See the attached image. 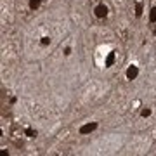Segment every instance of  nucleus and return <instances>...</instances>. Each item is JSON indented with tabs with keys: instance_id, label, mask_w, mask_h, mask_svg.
I'll return each mask as SVG.
<instances>
[{
	"instance_id": "1",
	"label": "nucleus",
	"mask_w": 156,
	"mask_h": 156,
	"mask_svg": "<svg viewBox=\"0 0 156 156\" xmlns=\"http://www.w3.org/2000/svg\"><path fill=\"white\" fill-rule=\"evenodd\" d=\"M97 128V123L96 121H92V123H87V125H83L82 128H80V133H83V135H85V133H90V132H94Z\"/></svg>"
},
{
	"instance_id": "2",
	"label": "nucleus",
	"mask_w": 156,
	"mask_h": 156,
	"mask_svg": "<svg viewBox=\"0 0 156 156\" xmlns=\"http://www.w3.org/2000/svg\"><path fill=\"white\" fill-rule=\"evenodd\" d=\"M94 14H96V17H106V16H108V7H106L104 4H101V5L96 7Z\"/></svg>"
},
{
	"instance_id": "3",
	"label": "nucleus",
	"mask_w": 156,
	"mask_h": 156,
	"mask_svg": "<svg viewBox=\"0 0 156 156\" xmlns=\"http://www.w3.org/2000/svg\"><path fill=\"white\" fill-rule=\"evenodd\" d=\"M137 73H139L137 66H130V68L127 70V78H128V80H133V78L137 76Z\"/></svg>"
},
{
	"instance_id": "4",
	"label": "nucleus",
	"mask_w": 156,
	"mask_h": 156,
	"mask_svg": "<svg viewBox=\"0 0 156 156\" xmlns=\"http://www.w3.org/2000/svg\"><path fill=\"white\" fill-rule=\"evenodd\" d=\"M40 7V0H30V9L31 11H37Z\"/></svg>"
},
{
	"instance_id": "5",
	"label": "nucleus",
	"mask_w": 156,
	"mask_h": 156,
	"mask_svg": "<svg viewBox=\"0 0 156 156\" xmlns=\"http://www.w3.org/2000/svg\"><path fill=\"white\" fill-rule=\"evenodd\" d=\"M115 62V52H111L109 56H108V59H106V66H111Z\"/></svg>"
},
{
	"instance_id": "6",
	"label": "nucleus",
	"mask_w": 156,
	"mask_h": 156,
	"mask_svg": "<svg viewBox=\"0 0 156 156\" xmlns=\"http://www.w3.org/2000/svg\"><path fill=\"white\" fill-rule=\"evenodd\" d=\"M149 21L151 23H156V7L151 9V14H149Z\"/></svg>"
},
{
	"instance_id": "7",
	"label": "nucleus",
	"mask_w": 156,
	"mask_h": 156,
	"mask_svg": "<svg viewBox=\"0 0 156 156\" xmlns=\"http://www.w3.org/2000/svg\"><path fill=\"white\" fill-rule=\"evenodd\" d=\"M25 133H26L28 137H35V135H37V130H33V128H26Z\"/></svg>"
},
{
	"instance_id": "8",
	"label": "nucleus",
	"mask_w": 156,
	"mask_h": 156,
	"mask_svg": "<svg viewBox=\"0 0 156 156\" xmlns=\"http://www.w3.org/2000/svg\"><path fill=\"white\" fill-rule=\"evenodd\" d=\"M141 14H142V5H141V4H137V5H135V16H137V17H141Z\"/></svg>"
},
{
	"instance_id": "9",
	"label": "nucleus",
	"mask_w": 156,
	"mask_h": 156,
	"mask_svg": "<svg viewBox=\"0 0 156 156\" xmlns=\"http://www.w3.org/2000/svg\"><path fill=\"white\" fill-rule=\"evenodd\" d=\"M141 115H142L144 118H146V116H149V115H151V109H147V108H146V109H142V111H141Z\"/></svg>"
},
{
	"instance_id": "10",
	"label": "nucleus",
	"mask_w": 156,
	"mask_h": 156,
	"mask_svg": "<svg viewBox=\"0 0 156 156\" xmlns=\"http://www.w3.org/2000/svg\"><path fill=\"white\" fill-rule=\"evenodd\" d=\"M42 43H43V45H49V43H50V38H49V37H42Z\"/></svg>"
},
{
	"instance_id": "11",
	"label": "nucleus",
	"mask_w": 156,
	"mask_h": 156,
	"mask_svg": "<svg viewBox=\"0 0 156 156\" xmlns=\"http://www.w3.org/2000/svg\"><path fill=\"white\" fill-rule=\"evenodd\" d=\"M64 54H66V56H70V54H71V49H70V47H68V49H64Z\"/></svg>"
}]
</instances>
